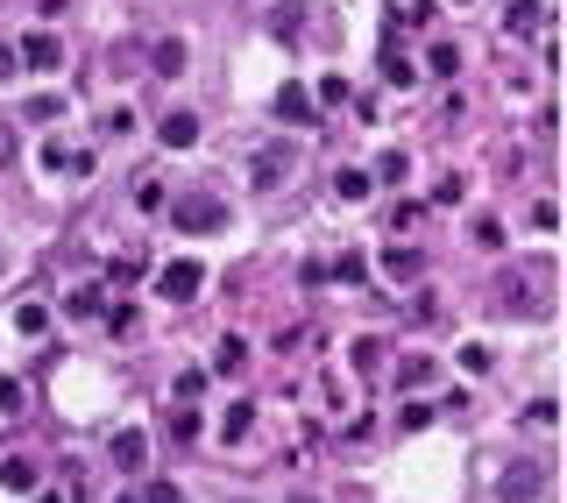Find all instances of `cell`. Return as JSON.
I'll list each match as a JSON object with an SVG mask.
<instances>
[{
  "instance_id": "cell-1",
  "label": "cell",
  "mask_w": 567,
  "mask_h": 503,
  "mask_svg": "<svg viewBox=\"0 0 567 503\" xmlns=\"http://www.w3.org/2000/svg\"><path fill=\"white\" fill-rule=\"evenodd\" d=\"M171 227H185V234H213V227H227V206H220L213 192H185V199H171Z\"/></svg>"
},
{
  "instance_id": "cell-2",
  "label": "cell",
  "mask_w": 567,
  "mask_h": 503,
  "mask_svg": "<svg viewBox=\"0 0 567 503\" xmlns=\"http://www.w3.org/2000/svg\"><path fill=\"white\" fill-rule=\"evenodd\" d=\"M539 489H546V461H518V468H504V482H497L504 503H539Z\"/></svg>"
},
{
  "instance_id": "cell-3",
  "label": "cell",
  "mask_w": 567,
  "mask_h": 503,
  "mask_svg": "<svg viewBox=\"0 0 567 503\" xmlns=\"http://www.w3.org/2000/svg\"><path fill=\"white\" fill-rule=\"evenodd\" d=\"M199 284H206V270H199V263H171L164 277H156V298H171V305H192V298H199Z\"/></svg>"
},
{
  "instance_id": "cell-4",
  "label": "cell",
  "mask_w": 567,
  "mask_h": 503,
  "mask_svg": "<svg viewBox=\"0 0 567 503\" xmlns=\"http://www.w3.org/2000/svg\"><path fill=\"white\" fill-rule=\"evenodd\" d=\"M15 57H22V64H29V71H57V64H64V43H57V36H50V29H29V36H22V50H15Z\"/></svg>"
},
{
  "instance_id": "cell-5",
  "label": "cell",
  "mask_w": 567,
  "mask_h": 503,
  "mask_svg": "<svg viewBox=\"0 0 567 503\" xmlns=\"http://www.w3.org/2000/svg\"><path fill=\"white\" fill-rule=\"evenodd\" d=\"M156 135H164V149H192V142H199V114H185V107H178V114L156 121Z\"/></svg>"
},
{
  "instance_id": "cell-6",
  "label": "cell",
  "mask_w": 567,
  "mask_h": 503,
  "mask_svg": "<svg viewBox=\"0 0 567 503\" xmlns=\"http://www.w3.org/2000/svg\"><path fill=\"white\" fill-rule=\"evenodd\" d=\"M277 114H284L291 128H312V121H319V114H312V93H305V86H284V93H277Z\"/></svg>"
},
{
  "instance_id": "cell-7",
  "label": "cell",
  "mask_w": 567,
  "mask_h": 503,
  "mask_svg": "<svg viewBox=\"0 0 567 503\" xmlns=\"http://www.w3.org/2000/svg\"><path fill=\"white\" fill-rule=\"evenodd\" d=\"M419 270H426V256H419V248H397V241H390V256H383V277H390V284H404V277H419Z\"/></svg>"
},
{
  "instance_id": "cell-8",
  "label": "cell",
  "mask_w": 567,
  "mask_h": 503,
  "mask_svg": "<svg viewBox=\"0 0 567 503\" xmlns=\"http://www.w3.org/2000/svg\"><path fill=\"white\" fill-rule=\"evenodd\" d=\"M291 171H298V163H291L284 149H263V156H256V192H270V185L291 178Z\"/></svg>"
},
{
  "instance_id": "cell-9",
  "label": "cell",
  "mask_w": 567,
  "mask_h": 503,
  "mask_svg": "<svg viewBox=\"0 0 567 503\" xmlns=\"http://www.w3.org/2000/svg\"><path fill=\"white\" fill-rule=\"evenodd\" d=\"M369 185H376L369 171H334V199H341V206H355V199H369Z\"/></svg>"
},
{
  "instance_id": "cell-10",
  "label": "cell",
  "mask_w": 567,
  "mask_h": 503,
  "mask_svg": "<svg viewBox=\"0 0 567 503\" xmlns=\"http://www.w3.org/2000/svg\"><path fill=\"white\" fill-rule=\"evenodd\" d=\"M149 461V440L142 433H114V468H142Z\"/></svg>"
},
{
  "instance_id": "cell-11",
  "label": "cell",
  "mask_w": 567,
  "mask_h": 503,
  "mask_svg": "<svg viewBox=\"0 0 567 503\" xmlns=\"http://www.w3.org/2000/svg\"><path fill=\"white\" fill-rule=\"evenodd\" d=\"M327 277H334V284H362V277H369V263L355 256V248H341V256H334V270H327Z\"/></svg>"
},
{
  "instance_id": "cell-12",
  "label": "cell",
  "mask_w": 567,
  "mask_h": 503,
  "mask_svg": "<svg viewBox=\"0 0 567 503\" xmlns=\"http://www.w3.org/2000/svg\"><path fill=\"white\" fill-rule=\"evenodd\" d=\"M397 383H404V390H419V383H433V362H426V355H404V362H397Z\"/></svg>"
},
{
  "instance_id": "cell-13",
  "label": "cell",
  "mask_w": 567,
  "mask_h": 503,
  "mask_svg": "<svg viewBox=\"0 0 567 503\" xmlns=\"http://www.w3.org/2000/svg\"><path fill=\"white\" fill-rule=\"evenodd\" d=\"M149 64L164 71V78H178V71H185V43H156V50H149Z\"/></svg>"
},
{
  "instance_id": "cell-14",
  "label": "cell",
  "mask_w": 567,
  "mask_h": 503,
  "mask_svg": "<svg viewBox=\"0 0 567 503\" xmlns=\"http://www.w3.org/2000/svg\"><path fill=\"white\" fill-rule=\"evenodd\" d=\"M504 22H511V36H532V29H539V0H511Z\"/></svg>"
},
{
  "instance_id": "cell-15",
  "label": "cell",
  "mask_w": 567,
  "mask_h": 503,
  "mask_svg": "<svg viewBox=\"0 0 567 503\" xmlns=\"http://www.w3.org/2000/svg\"><path fill=\"white\" fill-rule=\"evenodd\" d=\"M241 362H249V348H241V341H234V333H227V341L213 348V369H220V376H234Z\"/></svg>"
},
{
  "instance_id": "cell-16",
  "label": "cell",
  "mask_w": 567,
  "mask_h": 503,
  "mask_svg": "<svg viewBox=\"0 0 567 503\" xmlns=\"http://www.w3.org/2000/svg\"><path fill=\"white\" fill-rule=\"evenodd\" d=\"M0 482H8V489H36V461H0Z\"/></svg>"
},
{
  "instance_id": "cell-17",
  "label": "cell",
  "mask_w": 567,
  "mask_h": 503,
  "mask_svg": "<svg viewBox=\"0 0 567 503\" xmlns=\"http://www.w3.org/2000/svg\"><path fill=\"white\" fill-rule=\"evenodd\" d=\"M249 426H256V411H249V404H227V418H220V440H241Z\"/></svg>"
},
{
  "instance_id": "cell-18",
  "label": "cell",
  "mask_w": 567,
  "mask_h": 503,
  "mask_svg": "<svg viewBox=\"0 0 567 503\" xmlns=\"http://www.w3.org/2000/svg\"><path fill=\"white\" fill-rule=\"evenodd\" d=\"M22 404H29V390L15 376H0V418H22Z\"/></svg>"
},
{
  "instance_id": "cell-19",
  "label": "cell",
  "mask_w": 567,
  "mask_h": 503,
  "mask_svg": "<svg viewBox=\"0 0 567 503\" xmlns=\"http://www.w3.org/2000/svg\"><path fill=\"white\" fill-rule=\"evenodd\" d=\"M454 64H461V50H454V43H433V50H426V71H440V78H454Z\"/></svg>"
},
{
  "instance_id": "cell-20",
  "label": "cell",
  "mask_w": 567,
  "mask_h": 503,
  "mask_svg": "<svg viewBox=\"0 0 567 503\" xmlns=\"http://www.w3.org/2000/svg\"><path fill=\"white\" fill-rule=\"evenodd\" d=\"M404 171H412V163H404V149H390V156L376 163V171H369V178H383V185H404Z\"/></svg>"
},
{
  "instance_id": "cell-21",
  "label": "cell",
  "mask_w": 567,
  "mask_h": 503,
  "mask_svg": "<svg viewBox=\"0 0 567 503\" xmlns=\"http://www.w3.org/2000/svg\"><path fill=\"white\" fill-rule=\"evenodd\" d=\"M312 100H327V107H341V100H348V78H341V71H334V78H319V93H312Z\"/></svg>"
},
{
  "instance_id": "cell-22",
  "label": "cell",
  "mask_w": 567,
  "mask_h": 503,
  "mask_svg": "<svg viewBox=\"0 0 567 503\" xmlns=\"http://www.w3.org/2000/svg\"><path fill=\"white\" fill-rule=\"evenodd\" d=\"M383 78H390V86H412V78H419V71H412V64H404V57L390 50V57H383Z\"/></svg>"
},
{
  "instance_id": "cell-23",
  "label": "cell",
  "mask_w": 567,
  "mask_h": 503,
  "mask_svg": "<svg viewBox=\"0 0 567 503\" xmlns=\"http://www.w3.org/2000/svg\"><path fill=\"white\" fill-rule=\"evenodd\" d=\"M475 241H482V248H504V220L482 213V220H475Z\"/></svg>"
},
{
  "instance_id": "cell-24",
  "label": "cell",
  "mask_w": 567,
  "mask_h": 503,
  "mask_svg": "<svg viewBox=\"0 0 567 503\" xmlns=\"http://www.w3.org/2000/svg\"><path fill=\"white\" fill-rule=\"evenodd\" d=\"M192 433H199V418H192V404H178L171 411V440H192Z\"/></svg>"
},
{
  "instance_id": "cell-25",
  "label": "cell",
  "mask_w": 567,
  "mask_h": 503,
  "mask_svg": "<svg viewBox=\"0 0 567 503\" xmlns=\"http://www.w3.org/2000/svg\"><path fill=\"white\" fill-rule=\"evenodd\" d=\"M15 326H22V333H43V326H50V312H43V305H22V312H15Z\"/></svg>"
},
{
  "instance_id": "cell-26",
  "label": "cell",
  "mask_w": 567,
  "mask_h": 503,
  "mask_svg": "<svg viewBox=\"0 0 567 503\" xmlns=\"http://www.w3.org/2000/svg\"><path fill=\"white\" fill-rule=\"evenodd\" d=\"M107 326H114V333H135L142 319H135V305H107Z\"/></svg>"
},
{
  "instance_id": "cell-27",
  "label": "cell",
  "mask_w": 567,
  "mask_h": 503,
  "mask_svg": "<svg viewBox=\"0 0 567 503\" xmlns=\"http://www.w3.org/2000/svg\"><path fill=\"white\" fill-rule=\"evenodd\" d=\"M199 390H206V376H199V369H185V376H178V404H192Z\"/></svg>"
},
{
  "instance_id": "cell-28",
  "label": "cell",
  "mask_w": 567,
  "mask_h": 503,
  "mask_svg": "<svg viewBox=\"0 0 567 503\" xmlns=\"http://www.w3.org/2000/svg\"><path fill=\"white\" fill-rule=\"evenodd\" d=\"M8 163H15V128L0 121V171H8Z\"/></svg>"
},
{
  "instance_id": "cell-29",
  "label": "cell",
  "mask_w": 567,
  "mask_h": 503,
  "mask_svg": "<svg viewBox=\"0 0 567 503\" xmlns=\"http://www.w3.org/2000/svg\"><path fill=\"white\" fill-rule=\"evenodd\" d=\"M149 503H185V489H171V482H156V489H149Z\"/></svg>"
},
{
  "instance_id": "cell-30",
  "label": "cell",
  "mask_w": 567,
  "mask_h": 503,
  "mask_svg": "<svg viewBox=\"0 0 567 503\" xmlns=\"http://www.w3.org/2000/svg\"><path fill=\"white\" fill-rule=\"evenodd\" d=\"M8 71H15V50H8V43H0V78H8Z\"/></svg>"
},
{
  "instance_id": "cell-31",
  "label": "cell",
  "mask_w": 567,
  "mask_h": 503,
  "mask_svg": "<svg viewBox=\"0 0 567 503\" xmlns=\"http://www.w3.org/2000/svg\"><path fill=\"white\" fill-rule=\"evenodd\" d=\"M36 503H64V496H57V489H50V496H36Z\"/></svg>"
}]
</instances>
